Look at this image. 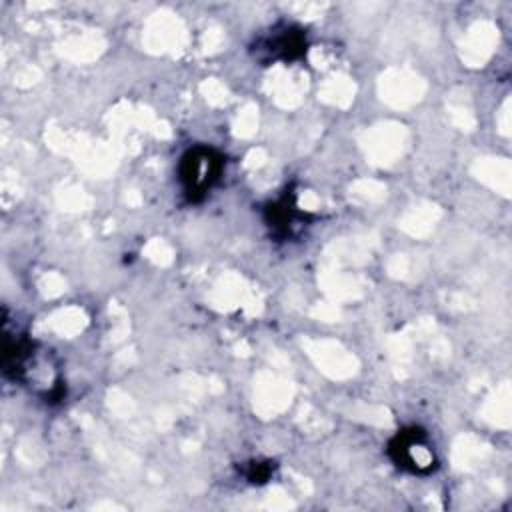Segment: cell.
Instances as JSON below:
<instances>
[{"mask_svg":"<svg viewBox=\"0 0 512 512\" xmlns=\"http://www.w3.org/2000/svg\"><path fill=\"white\" fill-rule=\"evenodd\" d=\"M28 334L10 332L4 328L2 344V370L14 382H20L34 388L36 394H42L48 402L60 400L64 386L58 374L56 364Z\"/></svg>","mask_w":512,"mask_h":512,"instance_id":"obj_1","label":"cell"},{"mask_svg":"<svg viewBox=\"0 0 512 512\" xmlns=\"http://www.w3.org/2000/svg\"><path fill=\"white\" fill-rule=\"evenodd\" d=\"M224 156L204 144L184 152L178 164V180L188 202H200L218 184L224 172Z\"/></svg>","mask_w":512,"mask_h":512,"instance_id":"obj_2","label":"cell"},{"mask_svg":"<svg viewBox=\"0 0 512 512\" xmlns=\"http://www.w3.org/2000/svg\"><path fill=\"white\" fill-rule=\"evenodd\" d=\"M388 456L400 470L410 474H428L436 468L434 446L418 426L398 430L388 442Z\"/></svg>","mask_w":512,"mask_h":512,"instance_id":"obj_3","label":"cell"},{"mask_svg":"<svg viewBox=\"0 0 512 512\" xmlns=\"http://www.w3.org/2000/svg\"><path fill=\"white\" fill-rule=\"evenodd\" d=\"M306 48V32L296 24L280 22L256 40L252 52L262 62H294L306 54Z\"/></svg>","mask_w":512,"mask_h":512,"instance_id":"obj_4","label":"cell"},{"mask_svg":"<svg viewBox=\"0 0 512 512\" xmlns=\"http://www.w3.org/2000/svg\"><path fill=\"white\" fill-rule=\"evenodd\" d=\"M306 218H308V214L298 210L292 190H286L278 200L270 202L264 208L266 226L272 230V234L276 238H282V240L290 238L302 226V222Z\"/></svg>","mask_w":512,"mask_h":512,"instance_id":"obj_5","label":"cell"},{"mask_svg":"<svg viewBox=\"0 0 512 512\" xmlns=\"http://www.w3.org/2000/svg\"><path fill=\"white\" fill-rule=\"evenodd\" d=\"M272 468H274V466H270V462H250V464H248L246 478H248L250 482H254V484H262V482H266V480L270 478Z\"/></svg>","mask_w":512,"mask_h":512,"instance_id":"obj_6","label":"cell"}]
</instances>
